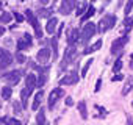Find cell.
Here are the masks:
<instances>
[{"instance_id": "cell-15", "label": "cell", "mask_w": 133, "mask_h": 125, "mask_svg": "<svg viewBox=\"0 0 133 125\" xmlns=\"http://www.w3.org/2000/svg\"><path fill=\"white\" fill-rule=\"evenodd\" d=\"M78 38H80V31H78L77 28H74V30H71V31L68 33V44H69L71 47H74V45L77 44V41H78Z\"/></svg>"}, {"instance_id": "cell-2", "label": "cell", "mask_w": 133, "mask_h": 125, "mask_svg": "<svg viewBox=\"0 0 133 125\" xmlns=\"http://www.w3.org/2000/svg\"><path fill=\"white\" fill-rule=\"evenodd\" d=\"M116 24V16L114 14H107L105 17H102V20L99 22V27H97V31L99 33H105L108 30H111Z\"/></svg>"}, {"instance_id": "cell-25", "label": "cell", "mask_w": 133, "mask_h": 125, "mask_svg": "<svg viewBox=\"0 0 133 125\" xmlns=\"http://www.w3.org/2000/svg\"><path fill=\"white\" fill-rule=\"evenodd\" d=\"M36 122H38V125H45V114H44V109H39V111H38Z\"/></svg>"}, {"instance_id": "cell-8", "label": "cell", "mask_w": 133, "mask_h": 125, "mask_svg": "<svg viewBox=\"0 0 133 125\" xmlns=\"http://www.w3.org/2000/svg\"><path fill=\"white\" fill-rule=\"evenodd\" d=\"M78 78H80V75H77V72H71V74L64 75V77L59 80V85H61V86H71V85L78 83Z\"/></svg>"}, {"instance_id": "cell-46", "label": "cell", "mask_w": 133, "mask_h": 125, "mask_svg": "<svg viewBox=\"0 0 133 125\" xmlns=\"http://www.w3.org/2000/svg\"><path fill=\"white\" fill-rule=\"evenodd\" d=\"M91 2H96V0H91Z\"/></svg>"}, {"instance_id": "cell-17", "label": "cell", "mask_w": 133, "mask_h": 125, "mask_svg": "<svg viewBox=\"0 0 133 125\" xmlns=\"http://www.w3.org/2000/svg\"><path fill=\"white\" fill-rule=\"evenodd\" d=\"M56 25H58V19H56V17H50L49 22H47V25H45V31H47L49 34H53Z\"/></svg>"}, {"instance_id": "cell-28", "label": "cell", "mask_w": 133, "mask_h": 125, "mask_svg": "<svg viewBox=\"0 0 133 125\" xmlns=\"http://www.w3.org/2000/svg\"><path fill=\"white\" fill-rule=\"evenodd\" d=\"M39 17H52V10H47V8H41L39 10Z\"/></svg>"}, {"instance_id": "cell-14", "label": "cell", "mask_w": 133, "mask_h": 125, "mask_svg": "<svg viewBox=\"0 0 133 125\" xmlns=\"http://www.w3.org/2000/svg\"><path fill=\"white\" fill-rule=\"evenodd\" d=\"M39 69V78H38V86L36 88H42L47 81V74H49V66L45 67H38Z\"/></svg>"}, {"instance_id": "cell-42", "label": "cell", "mask_w": 133, "mask_h": 125, "mask_svg": "<svg viewBox=\"0 0 133 125\" xmlns=\"http://www.w3.org/2000/svg\"><path fill=\"white\" fill-rule=\"evenodd\" d=\"M5 33V27H2V25H0V36H2Z\"/></svg>"}, {"instance_id": "cell-44", "label": "cell", "mask_w": 133, "mask_h": 125, "mask_svg": "<svg viewBox=\"0 0 133 125\" xmlns=\"http://www.w3.org/2000/svg\"><path fill=\"white\" fill-rule=\"evenodd\" d=\"M105 2V5H108V3H111V0H103Z\"/></svg>"}, {"instance_id": "cell-22", "label": "cell", "mask_w": 133, "mask_h": 125, "mask_svg": "<svg viewBox=\"0 0 133 125\" xmlns=\"http://www.w3.org/2000/svg\"><path fill=\"white\" fill-rule=\"evenodd\" d=\"M133 28V17H127L125 20H124V34H127V33H130V30Z\"/></svg>"}, {"instance_id": "cell-30", "label": "cell", "mask_w": 133, "mask_h": 125, "mask_svg": "<svg viewBox=\"0 0 133 125\" xmlns=\"http://www.w3.org/2000/svg\"><path fill=\"white\" fill-rule=\"evenodd\" d=\"M131 8H133V0H127V5H125V8H124V14H125L127 17H128Z\"/></svg>"}, {"instance_id": "cell-32", "label": "cell", "mask_w": 133, "mask_h": 125, "mask_svg": "<svg viewBox=\"0 0 133 125\" xmlns=\"http://www.w3.org/2000/svg\"><path fill=\"white\" fill-rule=\"evenodd\" d=\"M52 47H53V55H55V58H56V56H58V42H56V38L52 39Z\"/></svg>"}, {"instance_id": "cell-26", "label": "cell", "mask_w": 133, "mask_h": 125, "mask_svg": "<svg viewBox=\"0 0 133 125\" xmlns=\"http://www.w3.org/2000/svg\"><path fill=\"white\" fill-rule=\"evenodd\" d=\"M11 94H13V91H11L10 86H5V88L2 89V97H3V100H10V99H11Z\"/></svg>"}, {"instance_id": "cell-43", "label": "cell", "mask_w": 133, "mask_h": 125, "mask_svg": "<svg viewBox=\"0 0 133 125\" xmlns=\"http://www.w3.org/2000/svg\"><path fill=\"white\" fill-rule=\"evenodd\" d=\"M39 2H41L42 5H47V2H49V0H39Z\"/></svg>"}, {"instance_id": "cell-27", "label": "cell", "mask_w": 133, "mask_h": 125, "mask_svg": "<svg viewBox=\"0 0 133 125\" xmlns=\"http://www.w3.org/2000/svg\"><path fill=\"white\" fill-rule=\"evenodd\" d=\"M2 122L6 123V125H22L21 120H17V119H11V117H3Z\"/></svg>"}, {"instance_id": "cell-40", "label": "cell", "mask_w": 133, "mask_h": 125, "mask_svg": "<svg viewBox=\"0 0 133 125\" xmlns=\"http://www.w3.org/2000/svg\"><path fill=\"white\" fill-rule=\"evenodd\" d=\"M127 125H133V119L130 116H127Z\"/></svg>"}, {"instance_id": "cell-10", "label": "cell", "mask_w": 133, "mask_h": 125, "mask_svg": "<svg viewBox=\"0 0 133 125\" xmlns=\"http://www.w3.org/2000/svg\"><path fill=\"white\" fill-rule=\"evenodd\" d=\"M74 8H75V0H63V3H61V6H59L58 11H59L63 16H66V14L72 13Z\"/></svg>"}, {"instance_id": "cell-34", "label": "cell", "mask_w": 133, "mask_h": 125, "mask_svg": "<svg viewBox=\"0 0 133 125\" xmlns=\"http://www.w3.org/2000/svg\"><path fill=\"white\" fill-rule=\"evenodd\" d=\"M16 59H17V61L21 63V64H24V63L27 61V58H25V56H24L22 53H16Z\"/></svg>"}, {"instance_id": "cell-24", "label": "cell", "mask_w": 133, "mask_h": 125, "mask_svg": "<svg viewBox=\"0 0 133 125\" xmlns=\"http://www.w3.org/2000/svg\"><path fill=\"white\" fill-rule=\"evenodd\" d=\"M92 63H94V59H92V58H89V59L85 63V66H83V69H82V75H80V77H86V74H88L89 67L92 66Z\"/></svg>"}, {"instance_id": "cell-37", "label": "cell", "mask_w": 133, "mask_h": 125, "mask_svg": "<svg viewBox=\"0 0 133 125\" xmlns=\"http://www.w3.org/2000/svg\"><path fill=\"white\" fill-rule=\"evenodd\" d=\"M64 103H66V106H72L74 105V100H72V97H68L64 100Z\"/></svg>"}, {"instance_id": "cell-4", "label": "cell", "mask_w": 133, "mask_h": 125, "mask_svg": "<svg viewBox=\"0 0 133 125\" xmlns=\"http://www.w3.org/2000/svg\"><path fill=\"white\" fill-rule=\"evenodd\" d=\"M13 64V55L8 50L0 48V71H3Z\"/></svg>"}, {"instance_id": "cell-18", "label": "cell", "mask_w": 133, "mask_h": 125, "mask_svg": "<svg viewBox=\"0 0 133 125\" xmlns=\"http://www.w3.org/2000/svg\"><path fill=\"white\" fill-rule=\"evenodd\" d=\"M94 14H96V8H94L92 5H91V6H88L86 13H85V14L82 16V22H86V20H88V19H91V17L94 16Z\"/></svg>"}, {"instance_id": "cell-13", "label": "cell", "mask_w": 133, "mask_h": 125, "mask_svg": "<svg viewBox=\"0 0 133 125\" xmlns=\"http://www.w3.org/2000/svg\"><path fill=\"white\" fill-rule=\"evenodd\" d=\"M38 86V80H36V75L35 74H28L25 77V88L28 89V92L31 94L35 91V88Z\"/></svg>"}, {"instance_id": "cell-21", "label": "cell", "mask_w": 133, "mask_h": 125, "mask_svg": "<svg viewBox=\"0 0 133 125\" xmlns=\"http://www.w3.org/2000/svg\"><path fill=\"white\" fill-rule=\"evenodd\" d=\"M28 95H30L28 89H27V88H24V89L21 91V100H22V108H27V100H28Z\"/></svg>"}, {"instance_id": "cell-41", "label": "cell", "mask_w": 133, "mask_h": 125, "mask_svg": "<svg viewBox=\"0 0 133 125\" xmlns=\"http://www.w3.org/2000/svg\"><path fill=\"white\" fill-rule=\"evenodd\" d=\"M63 28H64V24H59V28H58V36L61 34V31H63Z\"/></svg>"}, {"instance_id": "cell-45", "label": "cell", "mask_w": 133, "mask_h": 125, "mask_svg": "<svg viewBox=\"0 0 133 125\" xmlns=\"http://www.w3.org/2000/svg\"><path fill=\"white\" fill-rule=\"evenodd\" d=\"M0 8H2V2H0Z\"/></svg>"}, {"instance_id": "cell-3", "label": "cell", "mask_w": 133, "mask_h": 125, "mask_svg": "<svg viewBox=\"0 0 133 125\" xmlns=\"http://www.w3.org/2000/svg\"><path fill=\"white\" fill-rule=\"evenodd\" d=\"M77 48L75 47H69V48H66L64 52V56H63V61H61V69H64L66 66H69L71 63L77 58Z\"/></svg>"}, {"instance_id": "cell-33", "label": "cell", "mask_w": 133, "mask_h": 125, "mask_svg": "<svg viewBox=\"0 0 133 125\" xmlns=\"http://www.w3.org/2000/svg\"><path fill=\"white\" fill-rule=\"evenodd\" d=\"M121 69H122V61L117 59V61L114 63V66H113V72H119Z\"/></svg>"}, {"instance_id": "cell-6", "label": "cell", "mask_w": 133, "mask_h": 125, "mask_svg": "<svg viewBox=\"0 0 133 125\" xmlns=\"http://www.w3.org/2000/svg\"><path fill=\"white\" fill-rule=\"evenodd\" d=\"M21 78H22V71H11V72H8V74H5L3 75V80L8 83V85H17L19 81H21Z\"/></svg>"}, {"instance_id": "cell-19", "label": "cell", "mask_w": 133, "mask_h": 125, "mask_svg": "<svg viewBox=\"0 0 133 125\" xmlns=\"http://www.w3.org/2000/svg\"><path fill=\"white\" fill-rule=\"evenodd\" d=\"M100 47H102V39H97V41H96V42H94V44H92L91 47H88V48H86V50H85L83 53H86V55H88V53H92V52H97V50H99Z\"/></svg>"}, {"instance_id": "cell-12", "label": "cell", "mask_w": 133, "mask_h": 125, "mask_svg": "<svg viewBox=\"0 0 133 125\" xmlns=\"http://www.w3.org/2000/svg\"><path fill=\"white\" fill-rule=\"evenodd\" d=\"M36 58H38V61L41 63V64H44V66H47V64H49V59H50V50H49L47 47H44V48H41V50L38 52V55H36Z\"/></svg>"}, {"instance_id": "cell-47", "label": "cell", "mask_w": 133, "mask_h": 125, "mask_svg": "<svg viewBox=\"0 0 133 125\" xmlns=\"http://www.w3.org/2000/svg\"><path fill=\"white\" fill-rule=\"evenodd\" d=\"M131 59H133V55H131Z\"/></svg>"}, {"instance_id": "cell-9", "label": "cell", "mask_w": 133, "mask_h": 125, "mask_svg": "<svg viewBox=\"0 0 133 125\" xmlns=\"http://www.w3.org/2000/svg\"><path fill=\"white\" fill-rule=\"evenodd\" d=\"M63 95H64V91H63L61 88H56L55 91H52L50 95H49V109H53L56 100H58L59 97H63Z\"/></svg>"}, {"instance_id": "cell-31", "label": "cell", "mask_w": 133, "mask_h": 125, "mask_svg": "<svg viewBox=\"0 0 133 125\" xmlns=\"http://www.w3.org/2000/svg\"><path fill=\"white\" fill-rule=\"evenodd\" d=\"M86 10H88V5H86V3H82V5L77 8V16H78V17L83 16V14L86 13Z\"/></svg>"}, {"instance_id": "cell-7", "label": "cell", "mask_w": 133, "mask_h": 125, "mask_svg": "<svg viewBox=\"0 0 133 125\" xmlns=\"http://www.w3.org/2000/svg\"><path fill=\"white\" fill-rule=\"evenodd\" d=\"M25 17L28 19V22L33 25V28H35V33H36V36L38 38H42V31H41V27H39V22H38V19L35 17V14H33V11H30V10H27L25 11Z\"/></svg>"}, {"instance_id": "cell-1", "label": "cell", "mask_w": 133, "mask_h": 125, "mask_svg": "<svg viewBox=\"0 0 133 125\" xmlns=\"http://www.w3.org/2000/svg\"><path fill=\"white\" fill-rule=\"evenodd\" d=\"M96 31H97V27H96V24H92V22H86L85 25H83V28H82V44L83 45H86L88 42H89V39L96 34Z\"/></svg>"}, {"instance_id": "cell-16", "label": "cell", "mask_w": 133, "mask_h": 125, "mask_svg": "<svg viewBox=\"0 0 133 125\" xmlns=\"http://www.w3.org/2000/svg\"><path fill=\"white\" fill-rule=\"evenodd\" d=\"M42 97H44V91L41 89V91H38L36 95H35V100H33V105H31V109H33V111H38V109H39V105H41V102H42Z\"/></svg>"}, {"instance_id": "cell-20", "label": "cell", "mask_w": 133, "mask_h": 125, "mask_svg": "<svg viewBox=\"0 0 133 125\" xmlns=\"http://www.w3.org/2000/svg\"><path fill=\"white\" fill-rule=\"evenodd\" d=\"M131 89H133V77L127 78V83H125V85H124V88H122V95H127Z\"/></svg>"}, {"instance_id": "cell-39", "label": "cell", "mask_w": 133, "mask_h": 125, "mask_svg": "<svg viewBox=\"0 0 133 125\" xmlns=\"http://www.w3.org/2000/svg\"><path fill=\"white\" fill-rule=\"evenodd\" d=\"M14 17H16V20H17V22H22V20H24V16H22V14H17V13H16V14H14Z\"/></svg>"}, {"instance_id": "cell-35", "label": "cell", "mask_w": 133, "mask_h": 125, "mask_svg": "<svg viewBox=\"0 0 133 125\" xmlns=\"http://www.w3.org/2000/svg\"><path fill=\"white\" fill-rule=\"evenodd\" d=\"M100 88H102V78H99V80L96 81V88H94V92H99V91H100Z\"/></svg>"}, {"instance_id": "cell-23", "label": "cell", "mask_w": 133, "mask_h": 125, "mask_svg": "<svg viewBox=\"0 0 133 125\" xmlns=\"http://www.w3.org/2000/svg\"><path fill=\"white\" fill-rule=\"evenodd\" d=\"M78 113L82 114L83 119H88V109H86V103L85 102H80L78 103Z\"/></svg>"}, {"instance_id": "cell-36", "label": "cell", "mask_w": 133, "mask_h": 125, "mask_svg": "<svg viewBox=\"0 0 133 125\" xmlns=\"http://www.w3.org/2000/svg\"><path fill=\"white\" fill-rule=\"evenodd\" d=\"M13 108H14V111H16V113H21V111H22V106H21V103H17V102H14V103H13Z\"/></svg>"}, {"instance_id": "cell-11", "label": "cell", "mask_w": 133, "mask_h": 125, "mask_svg": "<svg viewBox=\"0 0 133 125\" xmlns=\"http://www.w3.org/2000/svg\"><path fill=\"white\" fill-rule=\"evenodd\" d=\"M31 44H33L31 36H30L28 33H25V34L17 41V50H27V48H30V47H31Z\"/></svg>"}, {"instance_id": "cell-5", "label": "cell", "mask_w": 133, "mask_h": 125, "mask_svg": "<svg viewBox=\"0 0 133 125\" xmlns=\"http://www.w3.org/2000/svg\"><path fill=\"white\" fill-rule=\"evenodd\" d=\"M127 42H128V34H124V36L117 38L116 41H113V44H111V53L117 55L119 52H122V48H124V45Z\"/></svg>"}, {"instance_id": "cell-38", "label": "cell", "mask_w": 133, "mask_h": 125, "mask_svg": "<svg viewBox=\"0 0 133 125\" xmlns=\"http://www.w3.org/2000/svg\"><path fill=\"white\" fill-rule=\"evenodd\" d=\"M122 78H124V75H122V74H117V75H114L111 80H113V81H121Z\"/></svg>"}, {"instance_id": "cell-29", "label": "cell", "mask_w": 133, "mask_h": 125, "mask_svg": "<svg viewBox=\"0 0 133 125\" xmlns=\"http://www.w3.org/2000/svg\"><path fill=\"white\" fill-rule=\"evenodd\" d=\"M11 19H13V16H11L10 13H3V14H0V22H2V24H8Z\"/></svg>"}]
</instances>
